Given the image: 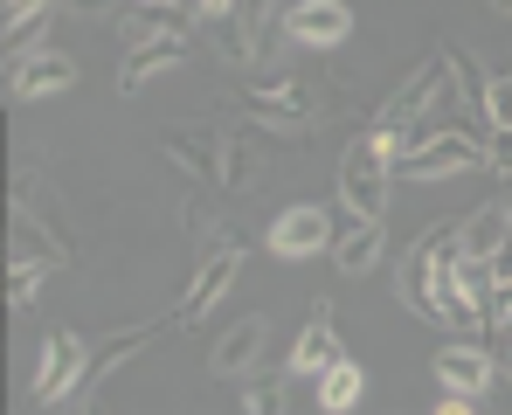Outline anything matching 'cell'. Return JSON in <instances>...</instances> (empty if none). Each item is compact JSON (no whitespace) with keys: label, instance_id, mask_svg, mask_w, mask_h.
I'll return each mask as SVG.
<instances>
[{"label":"cell","instance_id":"cell-1","mask_svg":"<svg viewBox=\"0 0 512 415\" xmlns=\"http://www.w3.org/2000/svg\"><path fill=\"white\" fill-rule=\"evenodd\" d=\"M402 153H409V139L381 132V125H367L340 153V208L353 222H388V180H395Z\"/></svg>","mask_w":512,"mask_h":415},{"label":"cell","instance_id":"cell-2","mask_svg":"<svg viewBox=\"0 0 512 415\" xmlns=\"http://www.w3.org/2000/svg\"><path fill=\"white\" fill-rule=\"evenodd\" d=\"M443 97H450V70H443V56H436V63H416L409 77L381 97L374 125H381V132H402V139L416 146V139H429V132H436V125H429V111H436Z\"/></svg>","mask_w":512,"mask_h":415},{"label":"cell","instance_id":"cell-3","mask_svg":"<svg viewBox=\"0 0 512 415\" xmlns=\"http://www.w3.org/2000/svg\"><path fill=\"white\" fill-rule=\"evenodd\" d=\"M236 263H243V236H236V229H215V236L201 243L194 284H187V298H180L173 326H208V312H215V305H222V291L236 284Z\"/></svg>","mask_w":512,"mask_h":415},{"label":"cell","instance_id":"cell-4","mask_svg":"<svg viewBox=\"0 0 512 415\" xmlns=\"http://www.w3.org/2000/svg\"><path fill=\"white\" fill-rule=\"evenodd\" d=\"M84 388H90V339L77 326H56L42 339V360H35V402L42 409H63Z\"/></svg>","mask_w":512,"mask_h":415},{"label":"cell","instance_id":"cell-5","mask_svg":"<svg viewBox=\"0 0 512 415\" xmlns=\"http://www.w3.org/2000/svg\"><path fill=\"white\" fill-rule=\"evenodd\" d=\"M429 374H436L443 395H464V402H485V395L506 388V360H499L492 346H478V339H450V346H436Z\"/></svg>","mask_w":512,"mask_h":415},{"label":"cell","instance_id":"cell-6","mask_svg":"<svg viewBox=\"0 0 512 415\" xmlns=\"http://www.w3.org/2000/svg\"><path fill=\"white\" fill-rule=\"evenodd\" d=\"M333 243H340V215H333L326 201H291V208L270 222V236H263V249H270L277 263H312V256H326Z\"/></svg>","mask_w":512,"mask_h":415},{"label":"cell","instance_id":"cell-7","mask_svg":"<svg viewBox=\"0 0 512 415\" xmlns=\"http://www.w3.org/2000/svg\"><path fill=\"white\" fill-rule=\"evenodd\" d=\"M319 111H326V97H319L312 83H270V90H250V97H243V118L263 125V132H284V139L312 132Z\"/></svg>","mask_w":512,"mask_h":415},{"label":"cell","instance_id":"cell-8","mask_svg":"<svg viewBox=\"0 0 512 415\" xmlns=\"http://www.w3.org/2000/svg\"><path fill=\"white\" fill-rule=\"evenodd\" d=\"M485 166V146L471 139V132H457V125H443V132H429L416 139L409 153H402V180H450V173H478Z\"/></svg>","mask_w":512,"mask_h":415},{"label":"cell","instance_id":"cell-9","mask_svg":"<svg viewBox=\"0 0 512 415\" xmlns=\"http://www.w3.org/2000/svg\"><path fill=\"white\" fill-rule=\"evenodd\" d=\"M263 346H270V319H263V312L222 326L215 346H208V374H215V381H250L256 367H263Z\"/></svg>","mask_w":512,"mask_h":415},{"label":"cell","instance_id":"cell-10","mask_svg":"<svg viewBox=\"0 0 512 415\" xmlns=\"http://www.w3.org/2000/svg\"><path fill=\"white\" fill-rule=\"evenodd\" d=\"M222 139H229V132H215V125H167V132H160V153H167L187 180L222 187Z\"/></svg>","mask_w":512,"mask_h":415},{"label":"cell","instance_id":"cell-11","mask_svg":"<svg viewBox=\"0 0 512 415\" xmlns=\"http://www.w3.org/2000/svg\"><path fill=\"white\" fill-rule=\"evenodd\" d=\"M346 35H353L346 0H291L284 7V42H298V49H340Z\"/></svg>","mask_w":512,"mask_h":415},{"label":"cell","instance_id":"cell-12","mask_svg":"<svg viewBox=\"0 0 512 415\" xmlns=\"http://www.w3.org/2000/svg\"><path fill=\"white\" fill-rule=\"evenodd\" d=\"M70 83H77V56H63V49H35L21 63H7V97H21V104L63 97Z\"/></svg>","mask_w":512,"mask_h":415},{"label":"cell","instance_id":"cell-13","mask_svg":"<svg viewBox=\"0 0 512 415\" xmlns=\"http://www.w3.org/2000/svg\"><path fill=\"white\" fill-rule=\"evenodd\" d=\"M187 21H194L187 0H125L118 7V28H125L132 49H146V42H187Z\"/></svg>","mask_w":512,"mask_h":415},{"label":"cell","instance_id":"cell-14","mask_svg":"<svg viewBox=\"0 0 512 415\" xmlns=\"http://www.w3.org/2000/svg\"><path fill=\"white\" fill-rule=\"evenodd\" d=\"M381 263H388V222H353V215H346L340 243H333V270L360 284V277H374Z\"/></svg>","mask_w":512,"mask_h":415},{"label":"cell","instance_id":"cell-15","mask_svg":"<svg viewBox=\"0 0 512 415\" xmlns=\"http://www.w3.org/2000/svg\"><path fill=\"white\" fill-rule=\"evenodd\" d=\"M340 360H346V339H340V326H333V305L319 298L312 319H305V332H298V346H291V374H326V367H340Z\"/></svg>","mask_w":512,"mask_h":415},{"label":"cell","instance_id":"cell-16","mask_svg":"<svg viewBox=\"0 0 512 415\" xmlns=\"http://www.w3.org/2000/svg\"><path fill=\"white\" fill-rule=\"evenodd\" d=\"M512 249V208H471V222L457 229V256H471V263H499Z\"/></svg>","mask_w":512,"mask_h":415},{"label":"cell","instance_id":"cell-17","mask_svg":"<svg viewBox=\"0 0 512 415\" xmlns=\"http://www.w3.org/2000/svg\"><path fill=\"white\" fill-rule=\"evenodd\" d=\"M153 339H160V319H153V326H125V332H111L104 346H90V381H111V374H118V367H132V360H139V353H146Z\"/></svg>","mask_w":512,"mask_h":415},{"label":"cell","instance_id":"cell-18","mask_svg":"<svg viewBox=\"0 0 512 415\" xmlns=\"http://www.w3.org/2000/svg\"><path fill=\"white\" fill-rule=\"evenodd\" d=\"M360 402H367V367L346 353L340 367H326V374H319V415H353Z\"/></svg>","mask_w":512,"mask_h":415},{"label":"cell","instance_id":"cell-19","mask_svg":"<svg viewBox=\"0 0 512 415\" xmlns=\"http://www.w3.org/2000/svg\"><path fill=\"white\" fill-rule=\"evenodd\" d=\"M180 63H187V42H146V49H132V56H125V70H118V90L132 97V90H146L153 77L180 70Z\"/></svg>","mask_w":512,"mask_h":415},{"label":"cell","instance_id":"cell-20","mask_svg":"<svg viewBox=\"0 0 512 415\" xmlns=\"http://www.w3.org/2000/svg\"><path fill=\"white\" fill-rule=\"evenodd\" d=\"M436 56H443V70H450V97H457V104H471V111H485V90H492V70H485L478 56H464L457 42H450V49H436Z\"/></svg>","mask_w":512,"mask_h":415},{"label":"cell","instance_id":"cell-21","mask_svg":"<svg viewBox=\"0 0 512 415\" xmlns=\"http://www.w3.org/2000/svg\"><path fill=\"white\" fill-rule=\"evenodd\" d=\"M243 415H291V374H263L243 381Z\"/></svg>","mask_w":512,"mask_h":415},{"label":"cell","instance_id":"cell-22","mask_svg":"<svg viewBox=\"0 0 512 415\" xmlns=\"http://www.w3.org/2000/svg\"><path fill=\"white\" fill-rule=\"evenodd\" d=\"M256 173H263L256 146L243 132H229V139H222V187H256Z\"/></svg>","mask_w":512,"mask_h":415},{"label":"cell","instance_id":"cell-23","mask_svg":"<svg viewBox=\"0 0 512 415\" xmlns=\"http://www.w3.org/2000/svg\"><path fill=\"white\" fill-rule=\"evenodd\" d=\"M485 125L492 132H512V77H492V90H485Z\"/></svg>","mask_w":512,"mask_h":415},{"label":"cell","instance_id":"cell-24","mask_svg":"<svg viewBox=\"0 0 512 415\" xmlns=\"http://www.w3.org/2000/svg\"><path fill=\"white\" fill-rule=\"evenodd\" d=\"M35 284H42V263H14V277H7V305L28 312V305H35Z\"/></svg>","mask_w":512,"mask_h":415},{"label":"cell","instance_id":"cell-25","mask_svg":"<svg viewBox=\"0 0 512 415\" xmlns=\"http://www.w3.org/2000/svg\"><path fill=\"white\" fill-rule=\"evenodd\" d=\"M485 166H492L499 180H512V132H492V139H485Z\"/></svg>","mask_w":512,"mask_h":415},{"label":"cell","instance_id":"cell-26","mask_svg":"<svg viewBox=\"0 0 512 415\" xmlns=\"http://www.w3.org/2000/svg\"><path fill=\"white\" fill-rule=\"evenodd\" d=\"M236 7H243V0H194V14H201V21H229Z\"/></svg>","mask_w":512,"mask_h":415},{"label":"cell","instance_id":"cell-27","mask_svg":"<svg viewBox=\"0 0 512 415\" xmlns=\"http://www.w3.org/2000/svg\"><path fill=\"white\" fill-rule=\"evenodd\" d=\"M63 7H77V14H90V21H97V14H111V7H125V0H63Z\"/></svg>","mask_w":512,"mask_h":415},{"label":"cell","instance_id":"cell-28","mask_svg":"<svg viewBox=\"0 0 512 415\" xmlns=\"http://www.w3.org/2000/svg\"><path fill=\"white\" fill-rule=\"evenodd\" d=\"M436 415H478V402H464V395H443V402H436Z\"/></svg>","mask_w":512,"mask_h":415},{"label":"cell","instance_id":"cell-29","mask_svg":"<svg viewBox=\"0 0 512 415\" xmlns=\"http://www.w3.org/2000/svg\"><path fill=\"white\" fill-rule=\"evenodd\" d=\"M485 7H492V14H506V21H512V0H485Z\"/></svg>","mask_w":512,"mask_h":415},{"label":"cell","instance_id":"cell-30","mask_svg":"<svg viewBox=\"0 0 512 415\" xmlns=\"http://www.w3.org/2000/svg\"><path fill=\"white\" fill-rule=\"evenodd\" d=\"M90 415H97V409H90Z\"/></svg>","mask_w":512,"mask_h":415}]
</instances>
